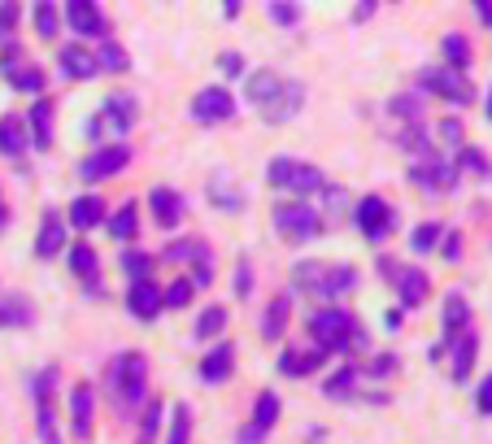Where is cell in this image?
I'll return each instance as SVG.
<instances>
[{
	"instance_id": "obj_1",
	"label": "cell",
	"mask_w": 492,
	"mask_h": 444,
	"mask_svg": "<svg viewBox=\"0 0 492 444\" xmlns=\"http://www.w3.org/2000/svg\"><path fill=\"white\" fill-rule=\"evenodd\" d=\"M245 100L266 118V122H293L305 105V83L301 79H288L279 70H253L245 74Z\"/></svg>"
},
{
	"instance_id": "obj_2",
	"label": "cell",
	"mask_w": 492,
	"mask_h": 444,
	"mask_svg": "<svg viewBox=\"0 0 492 444\" xmlns=\"http://www.w3.org/2000/svg\"><path fill=\"white\" fill-rule=\"evenodd\" d=\"M105 379H109V396H113V405H118V409H140V405H144V393H148L144 353H136V348L118 353V357L109 362Z\"/></svg>"
},
{
	"instance_id": "obj_3",
	"label": "cell",
	"mask_w": 492,
	"mask_h": 444,
	"mask_svg": "<svg viewBox=\"0 0 492 444\" xmlns=\"http://www.w3.org/2000/svg\"><path fill=\"white\" fill-rule=\"evenodd\" d=\"M309 336H314L318 353H348L353 345H362V331L353 327V314L336 309V305L314 309V318H309Z\"/></svg>"
},
{
	"instance_id": "obj_4",
	"label": "cell",
	"mask_w": 492,
	"mask_h": 444,
	"mask_svg": "<svg viewBox=\"0 0 492 444\" xmlns=\"http://www.w3.org/2000/svg\"><path fill=\"white\" fill-rule=\"evenodd\" d=\"M266 183H270V188H288V192L309 197V192H323V188H327V175H323L318 166L296 161V157H270V166H266Z\"/></svg>"
},
{
	"instance_id": "obj_5",
	"label": "cell",
	"mask_w": 492,
	"mask_h": 444,
	"mask_svg": "<svg viewBox=\"0 0 492 444\" xmlns=\"http://www.w3.org/2000/svg\"><path fill=\"white\" fill-rule=\"evenodd\" d=\"M410 183L414 188H423V192H432V197H449L457 183H462V175H457V166L441 157L436 148L427 152V157H414L410 161Z\"/></svg>"
},
{
	"instance_id": "obj_6",
	"label": "cell",
	"mask_w": 492,
	"mask_h": 444,
	"mask_svg": "<svg viewBox=\"0 0 492 444\" xmlns=\"http://www.w3.org/2000/svg\"><path fill=\"white\" fill-rule=\"evenodd\" d=\"M275 231L284 240H309V236L323 231V214L314 205H305V200H284L275 209Z\"/></svg>"
},
{
	"instance_id": "obj_7",
	"label": "cell",
	"mask_w": 492,
	"mask_h": 444,
	"mask_svg": "<svg viewBox=\"0 0 492 444\" xmlns=\"http://www.w3.org/2000/svg\"><path fill=\"white\" fill-rule=\"evenodd\" d=\"M418 92H432V97L449 100V105H471V100H475V88H471L457 70H449V66L418 70Z\"/></svg>"
},
{
	"instance_id": "obj_8",
	"label": "cell",
	"mask_w": 492,
	"mask_h": 444,
	"mask_svg": "<svg viewBox=\"0 0 492 444\" xmlns=\"http://www.w3.org/2000/svg\"><path fill=\"white\" fill-rule=\"evenodd\" d=\"M188 113H192V122H200V127L231 122V118H236V97H231L223 83H209V88H200L197 97H192Z\"/></svg>"
},
{
	"instance_id": "obj_9",
	"label": "cell",
	"mask_w": 492,
	"mask_h": 444,
	"mask_svg": "<svg viewBox=\"0 0 492 444\" xmlns=\"http://www.w3.org/2000/svg\"><path fill=\"white\" fill-rule=\"evenodd\" d=\"M353 222H357V231H362L371 245H379V240L396 227V214L384 197H362L357 200V209H353Z\"/></svg>"
},
{
	"instance_id": "obj_10",
	"label": "cell",
	"mask_w": 492,
	"mask_h": 444,
	"mask_svg": "<svg viewBox=\"0 0 492 444\" xmlns=\"http://www.w3.org/2000/svg\"><path fill=\"white\" fill-rule=\"evenodd\" d=\"M127 166H131V148L127 144H100L79 161V179H83V183H100V179L127 170Z\"/></svg>"
},
{
	"instance_id": "obj_11",
	"label": "cell",
	"mask_w": 492,
	"mask_h": 444,
	"mask_svg": "<svg viewBox=\"0 0 492 444\" xmlns=\"http://www.w3.org/2000/svg\"><path fill=\"white\" fill-rule=\"evenodd\" d=\"M52 384H57V366H49V370L35 379V432H40V444H61L57 409H52Z\"/></svg>"
},
{
	"instance_id": "obj_12",
	"label": "cell",
	"mask_w": 492,
	"mask_h": 444,
	"mask_svg": "<svg viewBox=\"0 0 492 444\" xmlns=\"http://www.w3.org/2000/svg\"><path fill=\"white\" fill-rule=\"evenodd\" d=\"M61 9H66V27H70L74 35L109 40V22H105V13H100L97 0H70V4H61Z\"/></svg>"
},
{
	"instance_id": "obj_13",
	"label": "cell",
	"mask_w": 492,
	"mask_h": 444,
	"mask_svg": "<svg viewBox=\"0 0 492 444\" xmlns=\"http://www.w3.org/2000/svg\"><path fill=\"white\" fill-rule=\"evenodd\" d=\"M462 331H471V305H466V296L462 292H449L444 296V340L441 345H432V362H441L444 348L453 345Z\"/></svg>"
},
{
	"instance_id": "obj_14",
	"label": "cell",
	"mask_w": 492,
	"mask_h": 444,
	"mask_svg": "<svg viewBox=\"0 0 492 444\" xmlns=\"http://www.w3.org/2000/svg\"><path fill=\"white\" fill-rule=\"evenodd\" d=\"M393 288H396L401 309H418V305L432 296V279H427V270H423V266H396Z\"/></svg>"
},
{
	"instance_id": "obj_15",
	"label": "cell",
	"mask_w": 492,
	"mask_h": 444,
	"mask_svg": "<svg viewBox=\"0 0 492 444\" xmlns=\"http://www.w3.org/2000/svg\"><path fill=\"white\" fill-rule=\"evenodd\" d=\"M279 396L275 393H262L257 396V405H253V418H248V427L236 436V444H262L266 436H270V427L279 423Z\"/></svg>"
},
{
	"instance_id": "obj_16",
	"label": "cell",
	"mask_w": 492,
	"mask_h": 444,
	"mask_svg": "<svg viewBox=\"0 0 492 444\" xmlns=\"http://www.w3.org/2000/svg\"><path fill=\"white\" fill-rule=\"evenodd\" d=\"M136 97H127V92H118V97H105L100 100V118L97 127H109V131H118V136H127L131 127H136Z\"/></svg>"
},
{
	"instance_id": "obj_17",
	"label": "cell",
	"mask_w": 492,
	"mask_h": 444,
	"mask_svg": "<svg viewBox=\"0 0 492 444\" xmlns=\"http://www.w3.org/2000/svg\"><path fill=\"white\" fill-rule=\"evenodd\" d=\"M127 309H131V318H140V323H157V314L166 309V300H161V288L148 279V284H131L127 288Z\"/></svg>"
},
{
	"instance_id": "obj_18",
	"label": "cell",
	"mask_w": 492,
	"mask_h": 444,
	"mask_svg": "<svg viewBox=\"0 0 492 444\" xmlns=\"http://www.w3.org/2000/svg\"><path fill=\"white\" fill-rule=\"evenodd\" d=\"M92 409H97V396L88 384H74L70 388V432L79 440H92Z\"/></svg>"
},
{
	"instance_id": "obj_19",
	"label": "cell",
	"mask_w": 492,
	"mask_h": 444,
	"mask_svg": "<svg viewBox=\"0 0 492 444\" xmlns=\"http://www.w3.org/2000/svg\"><path fill=\"white\" fill-rule=\"evenodd\" d=\"M57 253H66V218L49 209V214L40 218V231H35V257L49 261Z\"/></svg>"
},
{
	"instance_id": "obj_20",
	"label": "cell",
	"mask_w": 492,
	"mask_h": 444,
	"mask_svg": "<svg viewBox=\"0 0 492 444\" xmlns=\"http://www.w3.org/2000/svg\"><path fill=\"white\" fill-rule=\"evenodd\" d=\"M57 61H61V70H66L70 79H79V83H92V79L100 74V66H97V57H92V49H83V44H61Z\"/></svg>"
},
{
	"instance_id": "obj_21",
	"label": "cell",
	"mask_w": 492,
	"mask_h": 444,
	"mask_svg": "<svg viewBox=\"0 0 492 444\" xmlns=\"http://www.w3.org/2000/svg\"><path fill=\"white\" fill-rule=\"evenodd\" d=\"M323 362H327V353H318V348H284L275 366H279V375H288V379H305V375H314Z\"/></svg>"
},
{
	"instance_id": "obj_22",
	"label": "cell",
	"mask_w": 492,
	"mask_h": 444,
	"mask_svg": "<svg viewBox=\"0 0 492 444\" xmlns=\"http://www.w3.org/2000/svg\"><path fill=\"white\" fill-rule=\"evenodd\" d=\"M236 370V345H214L200 357V379L205 384H227Z\"/></svg>"
},
{
	"instance_id": "obj_23",
	"label": "cell",
	"mask_w": 492,
	"mask_h": 444,
	"mask_svg": "<svg viewBox=\"0 0 492 444\" xmlns=\"http://www.w3.org/2000/svg\"><path fill=\"white\" fill-rule=\"evenodd\" d=\"M22 122H27V136H31V144L40 148V152L52 148V100L49 97L35 100V105L27 109V118H22Z\"/></svg>"
},
{
	"instance_id": "obj_24",
	"label": "cell",
	"mask_w": 492,
	"mask_h": 444,
	"mask_svg": "<svg viewBox=\"0 0 492 444\" xmlns=\"http://www.w3.org/2000/svg\"><path fill=\"white\" fill-rule=\"evenodd\" d=\"M475 353H480V336H475V327H471V331H462V336L449 345V375H453L457 384L471 375V366H475Z\"/></svg>"
},
{
	"instance_id": "obj_25",
	"label": "cell",
	"mask_w": 492,
	"mask_h": 444,
	"mask_svg": "<svg viewBox=\"0 0 492 444\" xmlns=\"http://www.w3.org/2000/svg\"><path fill=\"white\" fill-rule=\"evenodd\" d=\"M66 261H70V275H79L88 284V292H100V257L92 245H74L66 248Z\"/></svg>"
},
{
	"instance_id": "obj_26",
	"label": "cell",
	"mask_w": 492,
	"mask_h": 444,
	"mask_svg": "<svg viewBox=\"0 0 492 444\" xmlns=\"http://www.w3.org/2000/svg\"><path fill=\"white\" fill-rule=\"evenodd\" d=\"M31 148V136H27V122H22V113H4L0 118V157H22Z\"/></svg>"
},
{
	"instance_id": "obj_27",
	"label": "cell",
	"mask_w": 492,
	"mask_h": 444,
	"mask_svg": "<svg viewBox=\"0 0 492 444\" xmlns=\"http://www.w3.org/2000/svg\"><path fill=\"white\" fill-rule=\"evenodd\" d=\"M148 209H152V222L157 227H175L184 218V197L175 188H152L148 192Z\"/></svg>"
},
{
	"instance_id": "obj_28",
	"label": "cell",
	"mask_w": 492,
	"mask_h": 444,
	"mask_svg": "<svg viewBox=\"0 0 492 444\" xmlns=\"http://www.w3.org/2000/svg\"><path fill=\"white\" fill-rule=\"evenodd\" d=\"M288 318H293V296H270V305H266V314H262V340H279L284 331H288Z\"/></svg>"
},
{
	"instance_id": "obj_29",
	"label": "cell",
	"mask_w": 492,
	"mask_h": 444,
	"mask_svg": "<svg viewBox=\"0 0 492 444\" xmlns=\"http://www.w3.org/2000/svg\"><path fill=\"white\" fill-rule=\"evenodd\" d=\"M357 288V270L353 266H323V279H318V292L323 300H336V296H345Z\"/></svg>"
},
{
	"instance_id": "obj_30",
	"label": "cell",
	"mask_w": 492,
	"mask_h": 444,
	"mask_svg": "<svg viewBox=\"0 0 492 444\" xmlns=\"http://www.w3.org/2000/svg\"><path fill=\"white\" fill-rule=\"evenodd\" d=\"M35 323V305L18 292H0V327H31Z\"/></svg>"
},
{
	"instance_id": "obj_31",
	"label": "cell",
	"mask_w": 492,
	"mask_h": 444,
	"mask_svg": "<svg viewBox=\"0 0 492 444\" xmlns=\"http://www.w3.org/2000/svg\"><path fill=\"white\" fill-rule=\"evenodd\" d=\"M100 218H105V200H100L97 192L70 200V222H74L79 231H92V227H100Z\"/></svg>"
},
{
	"instance_id": "obj_32",
	"label": "cell",
	"mask_w": 492,
	"mask_h": 444,
	"mask_svg": "<svg viewBox=\"0 0 492 444\" xmlns=\"http://www.w3.org/2000/svg\"><path fill=\"white\" fill-rule=\"evenodd\" d=\"M441 52H444V61H449V70H457V74H466V66L475 61L471 40H466V35H457V31H449V35L441 40Z\"/></svg>"
},
{
	"instance_id": "obj_33",
	"label": "cell",
	"mask_w": 492,
	"mask_h": 444,
	"mask_svg": "<svg viewBox=\"0 0 492 444\" xmlns=\"http://www.w3.org/2000/svg\"><path fill=\"white\" fill-rule=\"evenodd\" d=\"M388 113L401 127H423V97L418 92H401V97L388 100Z\"/></svg>"
},
{
	"instance_id": "obj_34",
	"label": "cell",
	"mask_w": 492,
	"mask_h": 444,
	"mask_svg": "<svg viewBox=\"0 0 492 444\" xmlns=\"http://www.w3.org/2000/svg\"><path fill=\"white\" fill-rule=\"evenodd\" d=\"M136 214H140V205H136V200H122L118 214L109 218V236H113V240H131V236L140 231V218H136Z\"/></svg>"
},
{
	"instance_id": "obj_35",
	"label": "cell",
	"mask_w": 492,
	"mask_h": 444,
	"mask_svg": "<svg viewBox=\"0 0 492 444\" xmlns=\"http://www.w3.org/2000/svg\"><path fill=\"white\" fill-rule=\"evenodd\" d=\"M161 257H166V261H192V266H197L200 257H209V245L197 240V236H192V240H175V245L161 248Z\"/></svg>"
},
{
	"instance_id": "obj_36",
	"label": "cell",
	"mask_w": 492,
	"mask_h": 444,
	"mask_svg": "<svg viewBox=\"0 0 492 444\" xmlns=\"http://www.w3.org/2000/svg\"><path fill=\"white\" fill-rule=\"evenodd\" d=\"M223 327H227V305H218V300H214V305H205V309H200V318H197V340H214V336H218Z\"/></svg>"
},
{
	"instance_id": "obj_37",
	"label": "cell",
	"mask_w": 492,
	"mask_h": 444,
	"mask_svg": "<svg viewBox=\"0 0 492 444\" xmlns=\"http://www.w3.org/2000/svg\"><path fill=\"white\" fill-rule=\"evenodd\" d=\"M192 440V409L179 401L170 409V427H166V444H188Z\"/></svg>"
},
{
	"instance_id": "obj_38",
	"label": "cell",
	"mask_w": 492,
	"mask_h": 444,
	"mask_svg": "<svg viewBox=\"0 0 492 444\" xmlns=\"http://www.w3.org/2000/svg\"><path fill=\"white\" fill-rule=\"evenodd\" d=\"M4 79H9L18 92H31L35 100L44 97V70H40V66H18V70H13V74H4Z\"/></svg>"
},
{
	"instance_id": "obj_39",
	"label": "cell",
	"mask_w": 492,
	"mask_h": 444,
	"mask_svg": "<svg viewBox=\"0 0 492 444\" xmlns=\"http://www.w3.org/2000/svg\"><path fill=\"white\" fill-rule=\"evenodd\" d=\"M97 57L100 70H113V74H122V70H131V57L122 52V44H113V40H100V49L92 52Z\"/></svg>"
},
{
	"instance_id": "obj_40",
	"label": "cell",
	"mask_w": 492,
	"mask_h": 444,
	"mask_svg": "<svg viewBox=\"0 0 492 444\" xmlns=\"http://www.w3.org/2000/svg\"><path fill=\"white\" fill-rule=\"evenodd\" d=\"M453 166H457V175H462V170H475L480 179H488V175H492V161H488V157H484V152H480L475 144H462V148H457Z\"/></svg>"
},
{
	"instance_id": "obj_41",
	"label": "cell",
	"mask_w": 492,
	"mask_h": 444,
	"mask_svg": "<svg viewBox=\"0 0 492 444\" xmlns=\"http://www.w3.org/2000/svg\"><path fill=\"white\" fill-rule=\"evenodd\" d=\"M122 270H127L131 284H148V279H152V257L140 253V248H127V253H122Z\"/></svg>"
},
{
	"instance_id": "obj_42",
	"label": "cell",
	"mask_w": 492,
	"mask_h": 444,
	"mask_svg": "<svg viewBox=\"0 0 492 444\" xmlns=\"http://www.w3.org/2000/svg\"><path fill=\"white\" fill-rule=\"evenodd\" d=\"M61 4H35V13H31V22H35V31L44 35V40H57V31H61V13H57Z\"/></svg>"
},
{
	"instance_id": "obj_43",
	"label": "cell",
	"mask_w": 492,
	"mask_h": 444,
	"mask_svg": "<svg viewBox=\"0 0 492 444\" xmlns=\"http://www.w3.org/2000/svg\"><path fill=\"white\" fill-rule=\"evenodd\" d=\"M353 388H357V370H353V366L336 370V375L323 384V393L332 396V401H348V396H353Z\"/></svg>"
},
{
	"instance_id": "obj_44",
	"label": "cell",
	"mask_w": 492,
	"mask_h": 444,
	"mask_svg": "<svg viewBox=\"0 0 492 444\" xmlns=\"http://www.w3.org/2000/svg\"><path fill=\"white\" fill-rule=\"evenodd\" d=\"M161 432V401H144V418H140V436L136 444H152Z\"/></svg>"
},
{
	"instance_id": "obj_45",
	"label": "cell",
	"mask_w": 492,
	"mask_h": 444,
	"mask_svg": "<svg viewBox=\"0 0 492 444\" xmlns=\"http://www.w3.org/2000/svg\"><path fill=\"white\" fill-rule=\"evenodd\" d=\"M441 236H444L441 222H423V227H414V236H410V248H414V253H432V248L441 245Z\"/></svg>"
},
{
	"instance_id": "obj_46",
	"label": "cell",
	"mask_w": 492,
	"mask_h": 444,
	"mask_svg": "<svg viewBox=\"0 0 492 444\" xmlns=\"http://www.w3.org/2000/svg\"><path fill=\"white\" fill-rule=\"evenodd\" d=\"M192 296H197L192 279H175V284H166V288H161V300H166L170 309H184V305H192Z\"/></svg>"
},
{
	"instance_id": "obj_47",
	"label": "cell",
	"mask_w": 492,
	"mask_h": 444,
	"mask_svg": "<svg viewBox=\"0 0 492 444\" xmlns=\"http://www.w3.org/2000/svg\"><path fill=\"white\" fill-rule=\"evenodd\" d=\"M266 9H270V22H275V27H296V22H301V4L275 0V4H266Z\"/></svg>"
},
{
	"instance_id": "obj_48",
	"label": "cell",
	"mask_w": 492,
	"mask_h": 444,
	"mask_svg": "<svg viewBox=\"0 0 492 444\" xmlns=\"http://www.w3.org/2000/svg\"><path fill=\"white\" fill-rule=\"evenodd\" d=\"M462 136H466V131H462V118H444L441 122V140L449 148H462Z\"/></svg>"
},
{
	"instance_id": "obj_49",
	"label": "cell",
	"mask_w": 492,
	"mask_h": 444,
	"mask_svg": "<svg viewBox=\"0 0 492 444\" xmlns=\"http://www.w3.org/2000/svg\"><path fill=\"white\" fill-rule=\"evenodd\" d=\"M209 200H218L223 209H240V197H236V192L223 183V179H218V183H209Z\"/></svg>"
},
{
	"instance_id": "obj_50",
	"label": "cell",
	"mask_w": 492,
	"mask_h": 444,
	"mask_svg": "<svg viewBox=\"0 0 492 444\" xmlns=\"http://www.w3.org/2000/svg\"><path fill=\"white\" fill-rule=\"evenodd\" d=\"M231 292L240 296V300H245V296L253 292V270H248V261H245V257L236 261V288H231Z\"/></svg>"
},
{
	"instance_id": "obj_51",
	"label": "cell",
	"mask_w": 492,
	"mask_h": 444,
	"mask_svg": "<svg viewBox=\"0 0 492 444\" xmlns=\"http://www.w3.org/2000/svg\"><path fill=\"white\" fill-rule=\"evenodd\" d=\"M441 257L444 261H457V257H462V236H457V231H444L441 236Z\"/></svg>"
},
{
	"instance_id": "obj_52",
	"label": "cell",
	"mask_w": 492,
	"mask_h": 444,
	"mask_svg": "<svg viewBox=\"0 0 492 444\" xmlns=\"http://www.w3.org/2000/svg\"><path fill=\"white\" fill-rule=\"evenodd\" d=\"M393 370H396V357H393V353H379V357L366 366V375H375V379H379V375H393Z\"/></svg>"
},
{
	"instance_id": "obj_53",
	"label": "cell",
	"mask_w": 492,
	"mask_h": 444,
	"mask_svg": "<svg viewBox=\"0 0 492 444\" xmlns=\"http://www.w3.org/2000/svg\"><path fill=\"white\" fill-rule=\"evenodd\" d=\"M475 409H480V414H492V375H484V384H480V393H475Z\"/></svg>"
},
{
	"instance_id": "obj_54",
	"label": "cell",
	"mask_w": 492,
	"mask_h": 444,
	"mask_svg": "<svg viewBox=\"0 0 492 444\" xmlns=\"http://www.w3.org/2000/svg\"><path fill=\"white\" fill-rule=\"evenodd\" d=\"M13 22H18V4H0V40H9Z\"/></svg>"
},
{
	"instance_id": "obj_55",
	"label": "cell",
	"mask_w": 492,
	"mask_h": 444,
	"mask_svg": "<svg viewBox=\"0 0 492 444\" xmlns=\"http://www.w3.org/2000/svg\"><path fill=\"white\" fill-rule=\"evenodd\" d=\"M223 70H227L231 79H240V74H245V61H240L236 52H223Z\"/></svg>"
},
{
	"instance_id": "obj_56",
	"label": "cell",
	"mask_w": 492,
	"mask_h": 444,
	"mask_svg": "<svg viewBox=\"0 0 492 444\" xmlns=\"http://www.w3.org/2000/svg\"><path fill=\"white\" fill-rule=\"evenodd\" d=\"M471 9H475V18H480L484 27H492V0H475Z\"/></svg>"
},
{
	"instance_id": "obj_57",
	"label": "cell",
	"mask_w": 492,
	"mask_h": 444,
	"mask_svg": "<svg viewBox=\"0 0 492 444\" xmlns=\"http://www.w3.org/2000/svg\"><path fill=\"white\" fill-rule=\"evenodd\" d=\"M375 9H379V4H375V0H362V4H357V13H353V18H357V22H366V18H375Z\"/></svg>"
},
{
	"instance_id": "obj_58",
	"label": "cell",
	"mask_w": 492,
	"mask_h": 444,
	"mask_svg": "<svg viewBox=\"0 0 492 444\" xmlns=\"http://www.w3.org/2000/svg\"><path fill=\"white\" fill-rule=\"evenodd\" d=\"M384 327H388V331H401V309H388V314H384Z\"/></svg>"
},
{
	"instance_id": "obj_59",
	"label": "cell",
	"mask_w": 492,
	"mask_h": 444,
	"mask_svg": "<svg viewBox=\"0 0 492 444\" xmlns=\"http://www.w3.org/2000/svg\"><path fill=\"white\" fill-rule=\"evenodd\" d=\"M4 222H9V209H4V200H0V231H4Z\"/></svg>"
},
{
	"instance_id": "obj_60",
	"label": "cell",
	"mask_w": 492,
	"mask_h": 444,
	"mask_svg": "<svg viewBox=\"0 0 492 444\" xmlns=\"http://www.w3.org/2000/svg\"><path fill=\"white\" fill-rule=\"evenodd\" d=\"M484 109H488V113H484V118H488V122H492V92H488V105H484Z\"/></svg>"
}]
</instances>
